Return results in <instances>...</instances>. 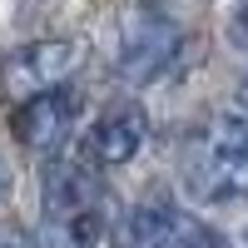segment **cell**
<instances>
[{"label": "cell", "mask_w": 248, "mask_h": 248, "mask_svg": "<svg viewBox=\"0 0 248 248\" xmlns=\"http://www.w3.org/2000/svg\"><path fill=\"white\" fill-rule=\"evenodd\" d=\"M105 189L85 164H50L45 179V248H99Z\"/></svg>", "instance_id": "1"}, {"label": "cell", "mask_w": 248, "mask_h": 248, "mask_svg": "<svg viewBox=\"0 0 248 248\" xmlns=\"http://www.w3.org/2000/svg\"><path fill=\"white\" fill-rule=\"evenodd\" d=\"M0 248H30V238L15 229V223H0Z\"/></svg>", "instance_id": "8"}, {"label": "cell", "mask_w": 248, "mask_h": 248, "mask_svg": "<svg viewBox=\"0 0 248 248\" xmlns=\"http://www.w3.org/2000/svg\"><path fill=\"white\" fill-rule=\"evenodd\" d=\"M10 129H15V139L25 144V149L55 154L60 144L70 139V129H75V99H70V90H45L35 99H20L15 114H10Z\"/></svg>", "instance_id": "5"}, {"label": "cell", "mask_w": 248, "mask_h": 248, "mask_svg": "<svg viewBox=\"0 0 248 248\" xmlns=\"http://www.w3.org/2000/svg\"><path fill=\"white\" fill-rule=\"evenodd\" d=\"M238 109L248 114V79H243V94H238Z\"/></svg>", "instance_id": "10"}, {"label": "cell", "mask_w": 248, "mask_h": 248, "mask_svg": "<svg viewBox=\"0 0 248 248\" xmlns=\"http://www.w3.org/2000/svg\"><path fill=\"white\" fill-rule=\"evenodd\" d=\"M179 55V25L169 15H159L149 5H129L119 20V50H114V70L124 85H149Z\"/></svg>", "instance_id": "3"}, {"label": "cell", "mask_w": 248, "mask_h": 248, "mask_svg": "<svg viewBox=\"0 0 248 248\" xmlns=\"http://www.w3.org/2000/svg\"><path fill=\"white\" fill-rule=\"evenodd\" d=\"M174 229H179V209H159V203H139L119 218V248H164L174 243Z\"/></svg>", "instance_id": "7"}, {"label": "cell", "mask_w": 248, "mask_h": 248, "mask_svg": "<svg viewBox=\"0 0 248 248\" xmlns=\"http://www.w3.org/2000/svg\"><path fill=\"white\" fill-rule=\"evenodd\" d=\"M164 248H174V243H164Z\"/></svg>", "instance_id": "11"}, {"label": "cell", "mask_w": 248, "mask_h": 248, "mask_svg": "<svg viewBox=\"0 0 248 248\" xmlns=\"http://www.w3.org/2000/svg\"><path fill=\"white\" fill-rule=\"evenodd\" d=\"M5 194H10V164L0 159V199H5Z\"/></svg>", "instance_id": "9"}, {"label": "cell", "mask_w": 248, "mask_h": 248, "mask_svg": "<svg viewBox=\"0 0 248 248\" xmlns=\"http://www.w3.org/2000/svg\"><path fill=\"white\" fill-rule=\"evenodd\" d=\"M189 184L203 203H223V199L248 194V114L243 109L218 114L203 129V144L189 164Z\"/></svg>", "instance_id": "2"}, {"label": "cell", "mask_w": 248, "mask_h": 248, "mask_svg": "<svg viewBox=\"0 0 248 248\" xmlns=\"http://www.w3.org/2000/svg\"><path fill=\"white\" fill-rule=\"evenodd\" d=\"M144 134H149V119L134 99H114V105L94 119L90 129V159L105 164V169H119L144 149Z\"/></svg>", "instance_id": "6"}, {"label": "cell", "mask_w": 248, "mask_h": 248, "mask_svg": "<svg viewBox=\"0 0 248 248\" xmlns=\"http://www.w3.org/2000/svg\"><path fill=\"white\" fill-rule=\"evenodd\" d=\"M79 65V45L75 40H35L20 45L5 65H0V90L10 99H35L45 90H60Z\"/></svg>", "instance_id": "4"}]
</instances>
